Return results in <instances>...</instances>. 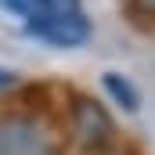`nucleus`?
Returning a JSON list of instances; mask_svg holds the SVG:
<instances>
[{"label": "nucleus", "instance_id": "obj_1", "mask_svg": "<svg viewBox=\"0 0 155 155\" xmlns=\"http://www.w3.org/2000/svg\"><path fill=\"white\" fill-rule=\"evenodd\" d=\"M25 29L36 40H47L54 47H79L90 40V22L83 18V11H47L40 18H29Z\"/></svg>", "mask_w": 155, "mask_h": 155}, {"label": "nucleus", "instance_id": "obj_2", "mask_svg": "<svg viewBox=\"0 0 155 155\" xmlns=\"http://www.w3.org/2000/svg\"><path fill=\"white\" fill-rule=\"evenodd\" d=\"M72 134H76V141L83 144V148L101 152L105 144H112V137H116V123H112V116H108L97 101L79 97L76 105H72Z\"/></svg>", "mask_w": 155, "mask_h": 155}, {"label": "nucleus", "instance_id": "obj_5", "mask_svg": "<svg viewBox=\"0 0 155 155\" xmlns=\"http://www.w3.org/2000/svg\"><path fill=\"white\" fill-rule=\"evenodd\" d=\"M105 90H108V94L116 97L123 108H130V112H134V108L141 105V97H137L134 83H130V79H123L119 72H105Z\"/></svg>", "mask_w": 155, "mask_h": 155}, {"label": "nucleus", "instance_id": "obj_7", "mask_svg": "<svg viewBox=\"0 0 155 155\" xmlns=\"http://www.w3.org/2000/svg\"><path fill=\"white\" fill-rule=\"evenodd\" d=\"M137 7L141 11H155V0H137Z\"/></svg>", "mask_w": 155, "mask_h": 155}, {"label": "nucleus", "instance_id": "obj_3", "mask_svg": "<svg viewBox=\"0 0 155 155\" xmlns=\"http://www.w3.org/2000/svg\"><path fill=\"white\" fill-rule=\"evenodd\" d=\"M0 155H51L47 137L29 119H0Z\"/></svg>", "mask_w": 155, "mask_h": 155}, {"label": "nucleus", "instance_id": "obj_6", "mask_svg": "<svg viewBox=\"0 0 155 155\" xmlns=\"http://www.w3.org/2000/svg\"><path fill=\"white\" fill-rule=\"evenodd\" d=\"M11 83H15V76H11V72H4V69H0V87H11Z\"/></svg>", "mask_w": 155, "mask_h": 155}, {"label": "nucleus", "instance_id": "obj_4", "mask_svg": "<svg viewBox=\"0 0 155 155\" xmlns=\"http://www.w3.org/2000/svg\"><path fill=\"white\" fill-rule=\"evenodd\" d=\"M0 4H4L7 11L22 15L25 22L47 15V11H76V7H79V0H0Z\"/></svg>", "mask_w": 155, "mask_h": 155}]
</instances>
